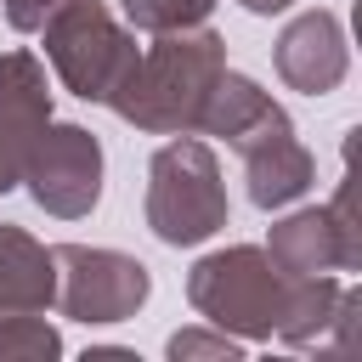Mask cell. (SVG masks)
<instances>
[{
    "label": "cell",
    "instance_id": "obj_19",
    "mask_svg": "<svg viewBox=\"0 0 362 362\" xmlns=\"http://www.w3.org/2000/svg\"><path fill=\"white\" fill-rule=\"evenodd\" d=\"M243 11H255V17H272V11H288L294 0H238Z\"/></svg>",
    "mask_w": 362,
    "mask_h": 362
},
{
    "label": "cell",
    "instance_id": "obj_1",
    "mask_svg": "<svg viewBox=\"0 0 362 362\" xmlns=\"http://www.w3.org/2000/svg\"><path fill=\"white\" fill-rule=\"evenodd\" d=\"M221 74H226V40L215 28L198 23V28L153 34V45L136 57L130 79L107 107L147 136H198L209 85Z\"/></svg>",
    "mask_w": 362,
    "mask_h": 362
},
{
    "label": "cell",
    "instance_id": "obj_7",
    "mask_svg": "<svg viewBox=\"0 0 362 362\" xmlns=\"http://www.w3.org/2000/svg\"><path fill=\"white\" fill-rule=\"evenodd\" d=\"M266 255L288 272V277H311V272H356L362 266V226L351 209V181H339L334 204L317 209H294L272 226Z\"/></svg>",
    "mask_w": 362,
    "mask_h": 362
},
{
    "label": "cell",
    "instance_id": "obj_4",
    "mask_svg": "<svg viewBox=\"0 0 362 362\" xmlns=\"http://www.w3.org/2000/svg\"><path fill=\"white\" fill-rule=\"evenodd\" d=\"M40 34H45V57H51L62 90H74L79 102H113L141 57L136 34L102 0H68L62 11L45 17Z\"/></svg>",
    "mask_w": 362,
    "mask_h": 362
},
{
    "label": "cell",
    "instance_id": "obj_3",
    "mask_svg": "<svg viewBox=\"0 0 362 362\" xmlns=\"http://www.w3.org/2000/svg\"><path fill=\"white\" fill-rule=\"evenodd\" d=\"M147 226L158 243L187 249L226 226V181L221 158L198 136H175L147 164Z\"/></svg>",
    "mask_w": 362,
    "mask_h": 362
},
{
    "label": "cell",
    "instance_id": "obj_10",
    "mask_svg": "<svg viewBox=\"0 0 362 362\" xmlns=\"http://www.w3.org/2000/svg\"><path fill=\"white\" fill-rule=\"evenodd\" d=\"M277 124H288V113H283L249 74H232V68L209 85V102H204V119H198V130H204V136H221L232 153H238L243 141L277 130Z\"/></svg>",
    "mask_w": 362,
    "mask_h": 362
},
{
    "label": "cell",
    "instance_id": "obj_16",
    "mask_svg": "<svg viewBox=\"0 0 362 362\" xmlns=\"http://www.w3.org/2000/svg\"><path fill=\"white\" fill-rule=\"evenodd\" d=\"M170 356L175 362H238L243 339H232L221 328H181V334H170Z\"/></svg>",
    "mask_w": 362,
    "mask_h": 362
},
{
    "label": "cell",
    "instance_id": "obj_8",
    "mask_svg": "<svg viewBox=\"0 0 362 362\" xmlns=\"http://www.w3.org/2000/svg\"><path fill=\"white\" fill-rule=\"evenodd\" d=\"M272 62H277V79H283L288 90H300V96H328V90H339V79H345V68H351V45H345L339 17L322 11V6H317V11H300V17L277 34Z\"/></svg>",
    "mask_w": 362,
    "mask_h": 362
},
{
    "label": "cell",
    "instance_id": "obj_15",
    "mask_svg": "<svg viewBox=\"0 0 362 362\" xmlns=\"http://www.w3.org/2000/svg\"><path fill=\"white\" fill-rule=\"evenodd\" d=\"M119 6H124L130 28H141V34H175V28H198V23L215 11V0H119Z\"/></svg>",
    "mask_w": 362,
    "mask_h": 362
},
{
    "label": "cell",
    "instance_id": "obj_12",
    "mask_svg": "<svg viewBox=\"0 0 362 362\" xmlns=\"http://www.w3.org/2000/svg\"><path fill=\"white\" fill-rule=\"evenodd\" d=\"M51 119V85L45 62L34 51H0V130L34 147V136Z\"/></svg>",
    "mask_w": 362,
    "mask_h": 362
},
{
    "label": "cell",
    "instance_id": "obj_13",
    "mask_svg": "<svg viewBox=\"0 0 362 362\" xmlns=\"http://www.w3.org/2000/svg\"><path fill=\"white\" fill-rule=\"evenodd\" d=\"M345 283L334 272H311V277H288V294H283V311H277V334L283 345L305 351V345H328V328H334V305H339Z\"/></svg>",
    "mask_w": 362,
    "mask_h": 362
},
{
    "label": "cell",
    "instance_id": "obj_9",
    "mask_svg": "<svg viewBox=\"0 0 362 362\" xmlns=\"http://www.w3.org/2000/svg\"><path fill=\"white\" fill-rule=\"evenodd\" d=\"M238 158H243V181H249V204L255 209H283V204L305 198L311 181H317V158L305 153L294 124H277V130L243 141Z\"/></svg>",
    "mask_w": 362,
    "mask_h": 362
},
{
    "label": "cell",
    "instance_id": "obj_11",
    "mask_svg": "<svg viewBox=\"0 0 362 362\" xmlns=\"http://www.w3.org/2000/svg\"><path fill=\"white\" fill-rule=\"evenodd\" d=\"M51 305H57V255L23 226H0V317Z\"/></svg>",
    "mask_w": 362,
    "mask_h": 362
},
{
    "label": "cell",
    "instance_id": "obj_14",
    "mask_svg": "<svg viewBox=\"0 0 362 362\" xmlns=\"http://www.w3.org/2000/svg\"><path fill=\"white\" fill-rule=\"evenodd\" d=\"M62 334L45 322V311H6L0 317V362H57Z\"/></svg>",
    "mask_w": 362,
    "mask_h": 362
},
{
    "label": "cell",
    "instance_id": "obj_6",
    "mask_svg": "<svg viewBox=\"0 0 362 362\" xmlns=\"http://www.w3.org/2000/svg\"><path fill=\"white\" fill-rule=\"evenodd\" d=\"M17 187H28V198L57 221L90 215L96 198H102V141L85 124L45 119V130L34 136V147L23 158V181Z\"/></svg>",
    "mask_w": 362,
    "mask_h": 362
},
{
    "label": "cell",
    "instance_id": "obj_5",
    "mask_svg": "<svg viewBox=\"0 0 362 362\" xmlns=\"http://www.w3.org/2000/svg\"><path fill=\"white\" fill-rule=\"evenodd\" d=\"M57 305L74 322H124L147 305L153 272L124 249H90V243H57Z\"/></svg>",
    "mask_w": 362,
    "mask_h": 362
},
{
    "label": "cell",
    "instance_id": "obj_2",
    "mask_svg": "<svg viewBox=\"0 0 362 362\" xmlns=\"http://www.w3.org/2000/svg\"><path fill=\"white\" fill-rule=\"evenodd\" d=\"M288 294V272L260 249V243H232L204 255L187 272V300L192 311L232 334V339H272L277 334V311Z\"/></svg>",
    "mask_w": 362,
    "mask_h": 362
},
{
    "label": "cell",
    "instance_id": "obj_17",
    "mask_svg": "<svg viewBox=\"0 0 362 362\" xmlns=\"http://www.w3.org/2000/svg\"><path fill=\"white\" fill-rule=\"evenodd\" d=\"M62 6H68V0H6V23H11L17 34H40L45 17L62 11Z\"/></svg>",
    "mask_w": 362,
    "mask_h": 362
},
{
    "label": "cell",
    "instance_id": "obj_18",
    "mask_svg": "<svg viewBox=\"0 0 362 362\" xmlns=\"http://www.w3.org/2000/svg\"><path fill=\"white\" fill-rule=\"evenodd\" d=\"M23 158H28V147L0 130V192H11V187L23 181Z\"/></svg>",
    "mask_w": 362,
    "mask_h": 362
}]
</instances>
